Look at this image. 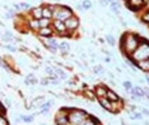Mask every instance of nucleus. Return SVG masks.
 <instances>
[{"mask_svg":"<svg viewBox=\"0 0 149 125\" xmlns=\"http://www.w3.org/2000/svg\"><path fill=\"white\" fill-rule=\"evenodd\" d=\"M140 37L136 35L134 33H126L120 38V50L122 52H124L126 55H131L135 50L137 48V46L140 44Z\"/></svg>","mask_w":149,"mask_h":125,"instance_id":"obj_1","label":"nucleus"},{"mask_svg":"<svg viewBox=\"0 0 149 125\" xmlns=\"http://www.w3.org/2000/svg\"><path fill=\"white\" fill-rule=\"evenodd\" d=\"M130 59L135 64L139 61H143V60H148L149 59V42L141 39L137 48L130 55Z\"/></svg>","mask_w":149,"mask_h":125,"instance_id":"obj_2","label":"nucleus"},{"mask_svg":"<svg viewBox=\"0 0 149 125\" xmlns=\"http://www.w3.org/2000/svg\"><path fill=\"white\" fill-rule=\"evenodd\" d=\"M88 113L79 108H70L68 110V121L70 125H82L88 119Z\"/></svg>","mask_w":149,"mask_h":125,"instance_id":"obj_3","label":"nucleus"},{"mask_svg":"<svg viewBox=\"0 0 149 125\" xmlns=\"http://www.w3.org/2000/svg\"><path fill=\"white\" fill-rule=\"evenodd\" d=\"M72 16H73L72 9L68 7H63V5H56L55 10L52 12V18L59 21H65L67 18L72 17Z\"/></svg>","mask_w":149,"mask_h":125,"instance_id":"obj_4","label":"nucleus"},{"mask_svg":"<svg viewBox=\"0 0 149 125\" xmlns=\"http://www.w3.org/2000/svg\"><path fill=\"white\" fill-rule=\"evenodd\" d=\"M68 110L70 108H60L55 115V124L56 125H70L68 121Z\"/></svg>","mask_w":149,"mask_h":125,"instance_id":"obj_5","label":"nucleus"},{"mask_svg":"<svg viewBox=\"0 0 149 125\" xmlns=\"http://www.w3.org/2000/svg\"><path fill=\"white\" fill-rule=\"evenodd\" d=\"M51 28L54 29V33H58L59 35H68L67 28L64 25V21H59V20H54L51 23Z\"/></svg>","mask_w":149,"mask_h":125,"instance_id":"obj_6","label":"nucleus"},{"mask_svg":"<svg viewBox=\"0 0 149 125\" xmlns=\"http://www.w3.org/2000/svg\"><path fill=\"white\" fill-rule=\"evenodd\" d=\"M64 25H65V28H67V31H74V30H77V28L80 26V20L76 16H72V17L67 18V20L64 21Z\"/></svg>","mask_w":149,"mask_h":125,"instance_id":"obj_7","label":"nucleus"},{"mask_svg":"<svg viewBox=\"0 0 149 125\" xmlns=\"http://www.w3.org/2000/svg\"><path fill=\"white\" fill-rule=\"evenodd\" d=\"M145 5V0H128L127 1V8H130L134 12H137Z\"/></svg>","mask_w":149,"mask_h":125,"instance_id":"obj_8","label":"nucleus"},{"mask_svg":"<svg viewBox=\"0 0 149 125\" xmlns=\"http://www.w3.org/2000/svg\"><path fill=\"white\" fill-rule=\"evenodd\" d=\"M55 8H56V5H46V7H42V17L52 20V12L55 10Z\"/></svg>","mask_w":149,"mask_h":125,"instance_id":"obj_9","label":"nucleus"},{"mask_svg":"<svg viewBox=\"0 0 149 125\" xmlns=\"http://www.w3.org/2000/svg\"><path fill=\"white\" fill-rule=\"evenodd\" d=\"M106 93H107V87L103 85H97L94 87V95L95 98H106Z\"/></svg>","mask_w":149,"mask_h":125,"instance_id":"obj_10","label":"nucleus"},{"mask_svg":"<svg viewBox=\"0 0 149 125\" xmlns=\"http://www.w3.org/2000/svg\"><path fill=\"white\" fill-rule=\"evenodd\" d=\"M38 34L41 37H43V38H51V37L54 35V29H52L51 26H47V28H41L38 30Z\"/></svg>","mask_w":149,"mask_h":125,"instance_id":"obj_11","label":"nucleus"},{"mask_svg":"<svg viewBox=\"0 0 149 125\" xmlns=\"http://www.w3.org/2000/svg\"><path fill=\"white\" fill-rule=\"evenodd\" d=\"M97 100H98V104H100L103 110L111 112V102L107 99V98H98Z\"/></svg>","mask_w":149,"mask_h":125,"instance_id":"obj_12","label":"nucleus"},{"mask_svg":"<svg viewBox=\"0 0 149 125\" xmlns=\"http://www.w3.org/2000/svg\"><path fill=\"white\" fill-rule=\"evenodd\" d=\"M132 97L137 98V99H143V98H145L147 95H145V91L143 87L140 86H135L134 87V93H132Z\"/></svg>","mask_w":149,"mask_h":125,"instance_id":"obj_13","label":"nucleus"},{"mask_svg":"<svg viewBox=\"0 0 149 125\" xmlns=\"http://www.w3.org/2000/svg\"><path fill=\"white\" fill-rule=\"evenodd\" d=\"M122 108H123V102H122V99L116 100V102H111V112L113 113L119 112Z\"/></svg>","mask_w":149,"mask_h":125,"instance_id":"obj_14","label":"nucleus"},{"mask_svg":"<svg viewBox=\"0 0 149 125\" xmlns=\"http://www.w3.org/2000/svg\"><path fill=\"white\" fill-rule=\"evenodd\" d=\"M106 98H107L110 102H116V100L120 99V98H119V95L116 94L115 91L110 90V89H107V93H106Z\"/></svg>","mask_w":149,"mask_h":125,"instance_id":"obj_15","label":"nucleus"},{"mask_svg":"<svg viewBox=\"0 0 149 125\" xmlns=\"http://www.w3.org/2000/svg\"><path fill=\"white\" fill-rule=\"evenodd\" d=\"M31 17L34 20H41L42 18V7H37L31 9Z\"/></svg>","mask_w":149,"mask_h":125,"instance_id":"obj_16","label":"nucleus"},{"mask_svg":"<svg viewBox=\"0 0 149 125\" xmlns=\"http://www.w3.org/2000/svg\"><path fill=\"white\" fill-rule=\"evenodd\" d=\"M136 68L143 72H149V61L148 60H143V61L136 63Z\"/></svg>","mask_w":149,"mask_h":125,"instance_id":"obj_17","label":"nucleus"},{"mask_svg":"<svg viewBox=\"0 0 149 125\" xmlns=\"http://www.w3.org/2000/svg\"><path fill=\"white\" fill-rule=\"evenodd\" d=\"M38 22H39V29H41V28H47V26H51L52 21L50 20V18L42 17L41 20H38Z\"/></svg>","mask_w":149,"mask_h":125,"instance_id":"obj_18","label":"nucleus"},{"mask_svg":"<svg viewBox=\"0 0 149 125\" xmlns=\"http://www.w3.org/2000/svg\"><path fill=\"white\" fill-rule=\"evenodd\" d=\"M123 87H124V90H126L128 94H131L132 95V93H134V85H132V82L131 81H124L123 82Z\"/></svg>","mask_w":149,"mask_h":125,"instance_id":"obj_19","label":"nucleus"},{"mask_svg":"<svg viewBox=\"0 0 149 125\" xmlns=\"http://www.w3.org/2000/svg\"><path fill=\"white\" fill-rule=\"evenodd\" d=\"M28 26L31 29V30H34V31H38L39 30V22H38V20H30L28 22Z\"/></svg>","mask_w":149,"mask_h":125,"instance_id":"obj_20","label":"nucleus"},{"mask_svg":"<svg viewBox=\"0 0 149 125\" xmlns=\"http://www.w3.org/2000/svg\"><path fill=\"white\" fill-rule=\"evenodd\" d=\"M51 107H52V102H51V100H49V102H45L43 104H41V112L42 113L49 112Z\"/></svg>","mask_w":149,"mask_h":125,"instance_id":"obj_21","label":"nucleus"},{"mask_svg":"<svg viewBox=\"0 0 149 125\" xmlns=\"http://www.w3.org/2000/svg\"><path fill=\"white\" fill-rule=\"evenodd\" d=\"M109 7H110V9L113 10L115 15H119V13H120V7H119V3H113V1H111L110 4H109Z\"/></svg>","mask_w":149,"mask_h":125,"instance_id":"obj_22","label":"nucleus"},{"mask_svg":"<svg viewBox=\"0 0 149 125\" xmlns=\"http://www.w3.org/2000/svg\"><path fill=\"white\" fill-rule=\"evenodd\" d=\"M54 76H56V78H60V79H65L67 78V74L63 69H55V73Z\"/></svg>","mask_w":149,"mask_h":125,"instance_id":"obj_23","label":"nucleus"},{"mask_svg":"<svg viewBox=\"0 0 149 125\" xmlns=\"http://www.w3.org/2000/svg\"><path fill=\"white\" fill-rule=\"evenodd\" d=\"M70 43H68V42H60L59 43V50L62 52H68L70 51Z\"/></svg>","mask_w":149,"mask_h":125,"instance_id":"obj_24","label":"nucleus"},{"mask_svg":"<svg viewBox=\"0 0 149 125\" xmlns=\"http://www.w3.org/2000/svg\"><path fill=\"white\" fill-rule=\"evenodd\" d=\"M97 123H98V121L95 120L94 117H92V116H88V119L84 121V124H82V125H97Z\"/></svg>","mask_w":149,"mask_h":125,"instance_id":"obj_25","label":"nucleus"},{"mask_svg":"<svg viewBox=\"0 0 149 125\" xmlns=\"http://www.w3.org/2000/svg\"><path fill=\"white\" fill-rule=\"evenodd\" d=\"M93 72H94L95 74H103L105 73V69H103L102 65H95L94 68H93Z\"/></svg>","mask_w":149,"mask_h":125,"instance_id":"obj_26","label":"nucleus"},{"mask_svg":"<svg viewBox=\"0 0 149 125\" xmlns=\"http://www.w3.org/2000/svg\"><path fill=\"white\" fill-rule=\"evenodd\" d=\"M105 39H106V42H107V43L110 44V46H115V38H114V37L111 35V34H107Z\"/></svg>","mask_w":149,"mask_h":125,"instance_id":"obj_27","label":"nucleus"},{"mask_svg":"<svg viewBox=\"0 0 149 125\" xmlns=\"http://www.w3.org/2000/svg\"><path fill=\"white\" fill-rule=\"evenodd\" d=\"M131 119H132V120H141V119H143L141 111H140V112H137V111H136V112H134V115L131 116Z\"/></svg>","mask_w":149,"mask_h":125,"instance_id":"obj_28","label":"nucleus"},{"mask_svg":"<svg viewBox=\"0 0 149 125\" xmlns=\"http://www.w3.org/2000/svg\"><path fill=\"white\" fill-rule=\"evenodd\" d=\"M141 21L143 22H145V23H149V9L145 10L144 15L141 16Z\"/></svg>","mask_w":149,"mask_h":125,"instance_id":"obj_29","label":"nucleus"},{"mask_svg":"<svg viewBox=\"0 0 149 125\" xmlns=\"http://www.w3.org/2000/svg\"><path fill=\"white\" fill-rule=\"evenodd\" d=\"M82 8L84 9H90L92 8V0H84L82 1Z\"/></svg>","mask_w":149,"mask_h":125,"instance_id":"obj_30","label":"nucleus"},{"mask_svg":"<svg viewBox=\"0 0 149 125\" xmlns=\"http://www.w3.org/2000/svg\"><path fill=\"white\" fill-rule=\"evenodd\" d=\"M85 95H86L90 100L97 99V98H95V95H94V91H90V90H86V91H85Z\"/></svg>","mask_w":149,"mask_h":125,"instance_id":"obj_31","label":"nucleus"},{"mask_svg":"<svg viewBox=\"0 0 149 125\" xmlns=\"http://www.w3.org/2000/svg\"><path fill=\"white\" fill-rule=\"evenodd\" d=\"M45 70H46V73L50 74V76H54V73H55V69L52 68V66H46V68H45Z\"/></svg>","mask_w":149,"mask_h":125,"instance_id":"obj_32","label":"nucleus"},{"mask_svg":"<svg viewBox=\"0 0 149 125\" xmlns=\"http://www.w3.org/2000/svg\"><path fill=\"white\" fill-rule=\"evenodd\" d=\"M0 125H9V123H8V120H7L5 116H0Z\"/></svg>","mask_w":149,"mask_h":125,"instance_id":"obj_33","label":"nucleus"},{"mask_svg":"<svg viewBox=\"0 0 149 125\" xmlns=\"http://www.w3.org/2000/svg\"><path fill=\"white\" fill-rule=\"evenodd\" d=\"M5 112H7V110H5V107L0 103V116H4L5 115Z\"/></svg>","mask_w":149,"mask_h":125,"instance_id":"obj_34","label":"nucleus"},{"mask_svg":"<svg viewBox=\"0 0 149 125\" xmlns=\"http://www.w3.org/2000/svg\"><path fill=\"white\" fill-rule=\"evenodd\" d=\"M20 8H24V9H29V8H30V5L26 4V3H21V4H20Z\"/></svg>","mask_w":149,"mask_h":125,"instance_id":"obj_35","label":"nucleus"},{"mask_svg":"<svg viewBox=\"0 0 149 125\" xmlns=\"http://www.w3.org/2000/svg\"><path fill=\"white\" fill-rule=\"evenodd\" d=\"M24 121H26V123L33 121V116H25V117H24Z\"/></svg>","mask_w":149,"mask_h":125,"instance_id":"obj_36","label":"nucleus"},{"mask_svg":"<svg viewBox=\"0 0 149 125\" xmlns=\"http://www.w3.org/2000/svg\"><path fill=\"white\" fill-rule=\"evenodd\" d=\"M144 91H145V95H147V97L149 98V87H145Z\"/></svg>","mask_w":149,"mask_h":125,"instance_id":"obj_37","label":"nucleus"},{"mask_svg":"<svg viewBox=\"0 0 149 125\" xmlns=\"http://www.w3.org/2000/svg\"><path fill=\"white\" fill-rule=\"evenodd\" d=\"M141 112H144L145 115H148V116H149V111H148V110H145V108H143V110H141Z\"/></svg>","mask_w":149,"mask_h":125,"instance_id":"obj_38","label":"nucleus"},{"mask_svg":"<svg viewBox=\"0 0 149 125\" xmlns=\"http://www.w3.org/2000/svg\"><path fill=\"white\" fill-rule=\"evenodd\" d=\"M8 50H10V51H15V47H12V46H8Z\"/></svg>","mask_w":149,"mask_h":125,"instance_id":"obj_39","label":"nucleus"},{"mask_svg":"<svg viewBox=\"0 0 149 125\" xmlns=\"http://www.w3.org/2000/svg\"><path fill=\"white\" fill-rule=\"evenodd\" d=\"M145 81H147V84L149 85V76H145Z\"/></svg>","mask_w":149,"mask_h":125,"instance_id":"obj_40","label":"nucleus"},{"mask_svg":"<svg viewBox=\"0 0 149 125\" xmlns=\"http://www.w3.org/2000/svg\"><path fill=\"white\" fill-rule=\"evenodd\" d=\"M109 1H110V3L111 1H113V3H119V0H109Z\"/></svg>","mask_w":149,"mask_h":125,"instance_id":"obj_41","label":"nucleus"},{"mask_svg":"<svg viewBox=\"0 0 149 125\" xmlns=\"http://www.w3.org/2000/svg\"><path fill=\"white\" fill-rule=\"evenodd\" d=\"M97 125H102V124H101V123H97Z\"/></svg>","mask_w":149,"mask_h":125,"instance_id":"obj_42","label":"nucleus"},{"mask_svg":"<svg viewBox=\"0 0 149 125\" xmlns=\"http://www.w3.org/2000/svg\"><path fill=\"white\" fill-rule=\"evenodd\" d=\"M148 61H149V59H148Z\"/></svg>","mask_w":149,"mask_h":125,"instance_id":"obj_43","label":"nucleus"}]
</instances>
